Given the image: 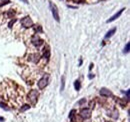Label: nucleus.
<instances>
[{
    "label": "nucleus",
    "mask_w": 130,
    "mask_h": 122,
    "mask_svg": "<svg viewBox=\"0 0 130 122\" xmlns=\"http://www.w3.org/2000/svg\"><path fill=\"white\" fill-rule=\"evenodd\" d=\"M38 98V91L37 90H31L27 95V99L32 105H35Z\"/></svg>",
    "instance_id": "obj_1"
},
{
    "label": "nucleus",
    "mask_w": 130,
    "mask_h": 122,
    "mask_svg": "<svg viewBox=\"0 0 130 122\" xmlns=\"http://www.w3.org/2000/svg\"><path fill=\"white\" fill-rule=\"evenodd\" d=\"M31 42H32V44L34 45L35 47H40L41 45H43V43H44V40L42 39V38H40V36L39 35H37V34H35V35H33L32 37H31Z\"/></svg>",
    "instance_id": "obj_2"
},
{
    "label": "nucleus",
    "mask_w": 130,
    "mask_h": 122,
    "mask_svg": "<svg viewBox=\"0 0 130 122\" xmlns=\"http://www.w3.org/2000/svg\"><path fill=\"white\" fill-rule=\"evenodd\" d=\"M48 82H49V75L48 74H45L42 78L38 81V83H37L39 89H43V88H45V87L48 85Z\"/></svg>",
    "instance_id": "obj_3"
},
{
    "label": "nucleus",
    "mask_w": 130,
    "mask_h": 122,
    "mask_svg": "<svg viewBox=\"0 0 130 122\" xmlns=\"http://www.w3.org/2000/svg\"><path fill=\"white\" fill-rule=\"evenodd\" d=\"M20 22H21V25L23 27H25V28H30V27H32L33 25H34L33 24L32 19L29 17V16H26V17L22 18L20 20Z\"/></svg>",
    "instance_id": "obj_4"
},
{
    "label": "nucleus",
    "mask_w": 130,
    "mask_h": 122,
    "mask_svg": "<svg viewBox=\"0 0 130 122\" xmlns=\"http://www.w3.org/2000/svg\"><path fill=\"white\" fill-rule=\"evenodd\" d=\"M49 5H50V8H51V12H52V15H53V18L57 22H59L60 21V17H59L58 9H57V7H56V5L53 4L52 2H50Z\"/></svg>",
    "instance_id": "obj_5"
},
{
    "label": "nucleus",
    "mask_w": 130,
    "mask_h": 122,
    "mask_svg": "<svg viewBox=\"0 0 130 122\" xmlns=\"http://www.w3.org/2000/svg\"><path fill=\"white\" fill-rule=\"evenodd\" d=\"M80 117L82 119H89L91 117V109L89 108H82L80 110Z\"/></svg>",
    "instance_id": "obj_6"
},
{
    "label": "nucleus",
    "mask_w": 130,
    "mask_h": 122,
    "mask_svg": "<svg viewBox=\"0 0 130 122\" xmlns=\"http://www.w3.org/2000/svg\"><path fill=\"white\" fill-rule=\"evenodd\" d=\"M40 57L41 56L39 53H31V54H29V56H28V60L31 61V62H33V63H37L39 61V59H40Z\"/></svg>",
    "instance_id": "obj_7"
},
{
    "label": "nucleus",
    "mask_w": 130,
    "mask_h": 122,
    "mask_svg": "<svg viewBox=\"0 0 130 122\" xmlns=\"http://www.w3.org/2000/svg\"><path fill=\"white\" fill-rule=\"evenodd\" d=\"M99 93H100V95L101 96H104V97H111L113 94H112V92L109 90V89H107V88H101L100 89V91H99Z\"/></svg>",
    "instance_id": "obj_8"
},
{
    "label": "nucleus",
    "mask_w": 130,
    "mask_h": 122,
    "mask_svg": "<svg viewBox=\"0 0 130 122\" xmlns=\"http://www.w3.org/2000/svg\"><path fill=\"white\" fill-rule=\"evenodd\" d=\"M124 10H125V9H124V8L120 9V10H119V11H118V12H117L116 14H114V15H113V16H112V17H111V18H109V19H108V20H107L106 22H107V23H110V22H113V21H114V20H116V19H117V18H118V17H119V16H120L121 14H122V12H123V11H124Z\"/></svg>",
    "instance_id": "obj_9"
},
{
    "label": "nucleus",
    "mask_w": 130,
    "mask_h": 122,
    "mask_svg": "<svg viewBox=\"0 0 130 122\" xmlns=\"http://www.w3.org/2000/svg\"><path fill=\"white\" fill-rule=\"evenodd\" d=\"M118 114H119V113H118V110H117V109H113L112 111L109 113L110 117H111V118H113V119H117V118H118V116H119Z\"/></svg>",
    "instance_id": "obj_10"
},
{
    "label": "nucleus",
    "mask_w": 130,
    "mask_h": 122,
    "mask_svg": "<svg viewBox=\"0 0 130 122\" xmlns=\"http://www.w3.org/2000/svg\"><path fill=\"white\" fill-rule=\"evenodd\" d=\"M43 57L46 58V59H48L50 57V51H49L48 47H46V48L44 47V49H43Z\"/></svg>",
    "instance_id": "obj_11"
},
{
    "label": "nucleus",
    "mask_w": 130,
    "mask_h": 122,
    "mask_svg": "<svg viewBox=\"0 0 130 122\" xmlns=\"http://www.w3.org/2000/svg\"><path fill=\"white\" fill-rule=\"evenodd\" d=\"M115 31H116V28H112L111 30H109L108 32H107V34L105 35V38H106V39H107V38H110L115 33Z\"/></svg>",
    "instance_id": "obj_12"
},
{
    "label": "nucleus",
    "mask_w": 130,
    "mask_h": 122,
    "mask_svg": "<svg viewBox=\"0 0 130 122\" xmlns=\"http://www.w3.org/2000/svg\"><path fill=\"white\" fill-rule=\"evenodd\" d=\"M74 87H75V90H80V88H81V84H80V81L79 80H76L74 82Z\"/></svg>",
    "instance_id": "obj_13"
},
{
    "label": "nucleus",
    "mask_w": 130,
    "mask_h": 122,
    "mask_svg": "<svg viewBox=\"0 0 130 122\" xmlns=\"http://www.w3.org/2000/svg\"><path fill=\"white\" fill-rule=\"evenodd\" d=\"M33 26H34V25H33ZM34 30H35L37 33H42V32H43V30H42V28H41L40 25H35V26H34Z\"/></svg>",
    "instance_id": "obj_14"
},
{
    "label": "nucleus",
    "mask_w": 130,
    "mask_h": 122,
    "mask_svg": "<svg viewBox=\"0 0 130 122\" xmlns=\"http://www.w3.org/2000/svg\"><path fill=\"white\" fill-rule=\"evenodd\" d=\"M29 108H30L29 105H28V104H24L23 106H22V107L20 108V111H21V112H24V111H26V110H28Z\"/></svg>",
    "instance_id": "obj_15"
},
{
    "label": "nucleus",
    "mask_w": 130,
    "mask_h": 122,
    "mask_svg": "<svg viewBox=\"0 0 130 122\" xmlns=\"http://www.w3.org/2000/svg\"><path fill=\"white\" fill-rule=\"evenodd\" d=\"M64 86H65V78H64V76H62V78H61V91H63L64 90Z\"/></svg>",
    "instance_id": "obj_16"
},
{
    "label": "nucleus",
    "mask_w": 130,
    "mask_h": 122,
    "mask_svg": "<svg viewBox=\"0 0 130 122\" xmlns=\"http://www.w3.org/2000/svg\"><path fill=\"white\" fill-rule=\"evenodd\" d=\"M117 103H119L120 104V106H125V104H126V101H125V99H124V100H121V99H117Z\"/></svg>",
    "instance_id": "obj_17"
},
{
    "label": "nucleus",
    "mask_w": 130,
    "mask_h": 122,
    "mask_svg": "<svg viewBox=\"0 0 130 122\" xmlns=\"http://www.w3.org/2000/svg\"><path fill=\"white\" fill-rule=\"evenodd\" d=\"M85 103H86V99L83 98V99H81V100H79V101L77 102V105H79V106H82V105L85 104Z\"/></svg>",
    "instance_id": "obj_18"
},
{
    "label": "nucleus",
    "mask_w": 130,
    "mask_h": 122,
    "mask_svg": "<svg viewBox=\"0 0 130 122\" xmlns=\"http://www.w3.org/2000/svg\"><path fill=\"white\" fill-rule=\"evenodd\" d=\"M129 48H130V43L128 42V43L126 44L125 48H124V53H128V52H129Z\"/></svg>",
    "instance_id": "obj_19"
},
{
    "label": "nucleus",
    "mask_w": 130,
    "mask_h": 122,
    "mask_svg": "<svg viewBox=\"0 0 130 122\" xmlns=\"http://www.w3.org/2000/svg\"><path fill=\"white\" fill-rule=\"evenodd\" d=\"M7 15H8V17H9V18H12L13 16L15 15V12H14V11H12V10H10L9 12L7 13Z\"/></svg>",
    "instance_id": "obj_20"
},
{
    "label": "nucleus",
    "mask_w": 130,
    "mask_h": 122,
    "mask_svg": "<svg viewBox=\"0 0 130 122\" xmlns=\"http://www.w3.org/2000/svg\"><path fill=\"white\" fill-rule=\"evenodd\" d=\"M15 22H16V19H12V20H11L10 22H9V24H8V26H9V28H12V25L15 23Z\"/></svg>",
    "instance_id": "obj_21"
},
{
    "label": "nucleus",
    "mask_w": 130,
    "mask_h": 122,
    "mask_svg": "<svg viewBox=\"0 0 130 122\" xmlns=\"http://www.w3.org/2000/svg\"><path fill=\"white\" fill-rule=\"evenodd\" d=\"M0 106H1L3 109H6V110H9V108L7 107V105L6 104H4L3 102H0Z\"/></svg>",
    "instance_id": "obj_22"
},
{
    "label": "nucleus",
    "mask_w": 130,
    "mask_h": 122,
    "mask_svg": "<svg viewBox=\"0 0 130 122\" xmlns=\"http://www.w3.org/2000/svg\"><path fill=\"white\" fill-rule=\"evenodd\" d=\"M73 2L74 3H84L85 0H73Z\"/></svg>",
    "instance_id": "obj_23"
},
{
    "label": "nucleus",
    "mask_w": 130,
    "mask_h": 122,
    "mask_svg": "<svg viewBox=\"0 0 130 122\" xmlns=\"http://www.w3.org/2000/svg\"><path fill=\"white\" fill-rule=\"evenodd\" d=\"M88 77H89V79H92L93 77H94V74H91V73H90V75H89Z\"/></svg>",
    "instance_id": "obj_24"
},
{
    "label": "nucleus",
    "mask_w": 130,
    "mask_h": 122,
    "mask_svg": "<svg viewBox=\"0 0 130 122\" xmlns=\"http://www.w3.org/2000/svg\"><path fill=\"white\" fill-rule=\"evenodd\" d=\"M21 1H22V2H24L25 4H28V3H29V2H28V0H21Z\"/></svg>",
    "instance_id": "obj_25"
},
{
    "label": "nucleus",
    "mask_w": 130,
    "mask_h": 122,
    "mask_svg": "<svg viewBox=\"0 0 130 122\" xmlns=\"http://www.w3.org/2000/svg\"><path fill=\"white\" fill-rule=\"evenodd\" d=\"M92 67H93V64L91 63V64H90V66H89V70H91V69H92Z\"/></svg>",
    "instance_id": "obj_26"
},
{
    "label": "nucleus",
    "mask_w": 130,
    "mask_h": 122,
    "mask_svg": "<svg viewBox=\"0 0 130 122\" xmlns=\"http://www.w3.org/2000/svg\"><path fill=\"white\" fill-rule=\"evenodd\" d=\"M81 64H82V59L79 60V66H81Z\"/></svg>",
    "instance_id": "obj_27"
},
{
    "label": "nucleus",
    "mask_w": 130,
    "mask_h": 122,
    "mask_svg": "<svg viewBox=\"0 0 130 122\" xmlns=\"http://www.w3.org/2000/svg\"><path fill=\"white\" fill-rule=\"evenodd\" d=\"M4 121V118L3 117H0V122H3Z\"/></svg>",
    "instance_id": "obj_28"
}]
</instances>
